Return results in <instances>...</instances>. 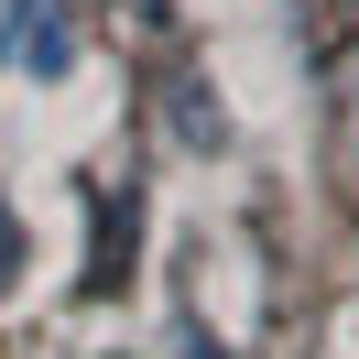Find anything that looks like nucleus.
Returning a JSON list of instances; mask_svg holds the SVG:
<instances>
[{
  "mask_svg": "<svg viewBox=\"0 0 359 359\" xmlns=\"http://www.w3.org/2000/svg\"><path fill=\"white\" fill-rule=\"evenodd\" d=\"M0 55H11V66L22 76H76V11L66 0H0Z\"/></svg>",
  "mask_w": 359,
  "mask_h": 359,
  "instance_id": "f257e3e1",
  "label": "nucleus"
},
{
  "mask_svg": "<svg viewBox=\"0 0 359 359\" xmlns=\"http://www.w3.org/2000/svg\"><path fill=\"white\" fill-rule=\"evenodd\" d=\"M175 131L196 142V153H218V142H229V120H218V109H207V98H196V76H185V88H175Z\"/></svg>",
  "mask_w": 359,
  "mask_h": 359,
  "instance_id": "f03ea898",
  "label": "nucleus"
},
{
  "mask_svg": "<svg viewBox=\"0 0 359 359\" xmlns=\"http://www.w3.org/2000/svg\"><path fill=\"white\" fill-rule=\"evenodd\" d=\"M22 262H33V240H22V218H11V207H0V305H11V294H22Z\"/></svg>",
  "mask_w": 359,
  "mask_h": 359,
  "instance_id": "7ed1b4c3",
  "label": "nucleus"
},
{
  "mask_svg": "<svg viewBox=\"0 0 359 359\" xmlns=\"http://www.w3.org/2000/svg\"><path fill=\"white\" fill-rule=\"evenodd\" d=\"M98 359H131V348H98Z\"/></svg>",
  "mask_w": 359,
  "mask_h": 359,
  "instance_id": "20e7f679",
  "label": "nucleus"
}]
</instances>
